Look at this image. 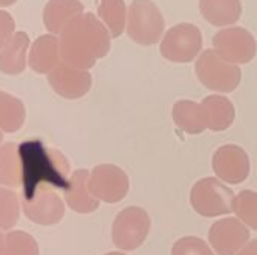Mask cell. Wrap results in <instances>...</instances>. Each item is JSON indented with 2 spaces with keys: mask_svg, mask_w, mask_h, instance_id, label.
Segmentation results:
<instances>
[{
  "mask_svg": "<svg viewBox=\"0 0 257 255\" xmlns=\"http://www.w3.org/2000/svg\"><path fill=\"white\" fill-rule=\"evenodd\" d=\"M111 35L92 12L75 17L59 36L62 63L87 71L110 51Z\"/></svg>",
  "mask_w": 257,
  "mask_h": 255,
  "instance_id": "1",
  "label": "cell"
},
{
  "mask_svg": "<svg viewBox=\"0 0 257 255\" xmlns=\"http://www.w3.org/2000/svg\"><path fill=\"white\" fill-rule=\"evenodd\" d=\"M21 162L23 201L32 198L39 185H53L65 192L71 188L68 180L69 165L65 156L44 146L39 140L21 143L18 146Z\"/></svg>",
  "mask_w": 257,
  "mask_h": 255,
  "instance_id": "2",
  "label": "cell"
},
{
  "mask_svg": "<svg viewBox=\"0 0 257 255\" xmlns=\"http://www.w3.org/2000/svg\"><path fill=\"white\" fill-rule=\"evenodd\" d=\"M164 18L152 0H133L128 11V36L145 47L154 45L164 32Z\"/></svg>",
  "mask_w": 257,
  "mask_h": 255,
  "instance_id": "3",
  "label": "cell"
},
{
  "mask_svg": "<svg viewBox=\"0 0 257 255\" xmlns=\"http://www.w3.org/2000/svg\"><path fill=\"white\" fill-rule=\"evenodd\" d=\"M196 74L200 83L214 92L230 93L241 83V68L223 60L214 50L200 54L196 63Z\"/></svg>",
  "mask_w": 257,
  "mask_h": 255,
  "instance_id": "4",
  "label": "cell"
},
{
  "mask_svg": "<svg viewBox=\"0 0 257 255\" xmlns=\"http://www.w3.org/2000/svg\"><path fill=\"white\" fill-rule=\"evenodd\" d=\"M233 191L214 177L197 180L190 195L193 209L205 218H215L233 212Z\"/></svg>",
  "mask_w": 257,
  "mask_h": 255,
  "instance_id": "5",
  "label": "cell"
},
{
  "mask_svg": "<svg viewBox=\"0 0 257 255\" xmlns=\"http://www.w3.org/2000/svg\"><path fill=\"white\" fill-rule=\"evenodd\" d=\"M202 45L203 38L200 29L190 23H181L164 35L160 53L169 62L188 63L199 56Z\"/></svg>",
  "mask_w": 257,
  "mask_h": 255,
  "instance_id": "6",
  "label": "cell"
},
{
  "mask_svg": "<svg viewBox=\"0 0 257 255\" xmlns=\"http://www.w3.org/2000/svg\"><path fill=\"white\" fill-rule=\"evenodd\" d=\"M151 230V218L142 207H126L117 213L111 227L113 243L122 251H134L143 245Z\"/></svg>",
  "mask_w": 257,
  "mask_h": 255,
  "instance_id": "7",
  "label": "cell"
},
{
  "mask_svg": "<svg viewBox=\"0 0 257 255\" xmlns=\"http://www.w3.org/2000/svg\"><path fill=\"white\" fill-rule=\"evenodd\" d=\"M128 189L130 179L126 173L113 164L96 165L89 176V191L96 200L110 204L119 203L126 197Z\"/></svg>",
  "mask_w": 257,
  "mask_h": 255,
  "instance_id": "8",
  "label": "cell"
},
{
  "mask_svg": "<svg viewBox=\"0 0 257 255\" xmlns=\"http://www.w3.org/2000/svg\"><path fill=\"white\" fill-rule=\"evenodd\" d=\"M214 51L226 62L248 63L254 59L257 44L254 36L244 27H232L220 30L214 39Z\"/></svg>",
  "mask_w": 257,
  "mask_h": 255,
  "instance_id": "9",
  "label": "cell"
},
{
  "mask_svg": "<svg viewBox=\"0 0 257 255\" xmlns=\"http://www.w3.org/2000/svg\"><path fill=\"white\" fill-rule=\"evenodd\" d=\"M23 210L32 222L39 225L59 224L65 216L62 198L48 185H39L32 198L23 201Z\"/></svg>",
  "mask_w": 257,
  "mask_h": 255,
  "instance_id": "10",
  "label": "cell"
},
{
  "mask_svg": "<svg viewBox=\"0 0 257 255\" xmlns=\"http://www.w3.org/2000/svg\"><path fill=\"white\" fill-rule=\"evenodd\" d=\"M212 168L223 182L239 185L250 174V158L247 152L236 144H226L215 150Z\"/></svg>",
  "mask_w": 257,
  "mask_h": 255,
  "instance_id": "11",
  "label": "cell"
},
{
  "mask_svg": "<svg viewBox=\"0 0 257 255\" xmlns=\"http://www.w3.org/2000/svg\"><path fill=\"white\" fill-rule=\"evenodd\" d=\"M208 239L218 255H233L250 240V230L236 218H224L212 224Z\"/></svg>",
  "mask_w": 257,
  "mask_h": 255,
  "instance_id": "12",
  "label": "cell"
},
{
  "mask_svg": "<svg viewBox=\"0 0 257 255\" xmlns=\"http://www.w3.org/2000/svg\"><path fill=\"white\" fill-rule=\"evenodd\" d=\"M48 83L59 96L66 99H78L90 90L92 75L87 71L60 63L48 74Z\"/></svg>",
  "mask_w": 257,
  "mask_h": 255,
  "instance_id": "13",
  "label": "cell"
},
{
  "mask_svg": "<svg viewBox=\"0 0 257 255\" xmlns=\"http://www.w3.org/2000/svg\"><path fill=\"white\" fill-rule=\"evenodd\" d=\"M62 63L59 38L54 35L39 36L30 48L29 66L36 74H50Z\"/></svg>",
  "mask_w": 257,
  "mask_h": 255,
  "instance_id": "14",
  "label": "cell"
},
{
  "mask_svg": "<svg viewBox=\"0 0 257 255\" xmlns=\"http://www.w3.org/2000/svg\"><path fill=\"white\" fill-rule=\"evenodd\" d=\"M83 11L84 5L80 0H48L42 14L44 26L53 35H60L68 23L81 15Z\"/></svg>",
  "mask_w": 257,
  "mask_h": 255,
  "instance_id": "15",
  "label": "cell"
},
{
  "mask_svg": "<svg viewBox=\"0 0 257 255\" xmlns=\"http://www.w3.org/2000/svg\"><path fill=\"white\" fill-rule=\"evenodd\" d=\"M89 171L77 170L71 177V188L65 192V201L77 213H92L99 207L96 200L89 191Z\"/></svg>",
  "mask_w": 257,
  "mask_h": 255,
  "instance_id": "16",
  "label": "cell"
},
{
  "mask_svg": "<svg viewBox=\"0 0 257 255\" xmlns=\"http://www.w3.org/2000/svg\"><path fill=\"white\" fill-rule=\"evenodd\" d=\"M200 104L205 110L208 129L220 132L229 129L233 125L236 113L230 99L221 95H211L206 96Z\"/></svg>",
  "mask_w": 257,
  "mask_h": 255,
  "instance_id": "17",
  "label": "cell"
},
{
  "mask_svg": "<svg viewBox=\"0 0 257 255\" xmlns=\"http://www.w3.org/2000/svg\"><path fill=\"white\" fill-rule=\"evenodd\" d=\"M30 45L29 35L17 32L0 51V71L8 75H18L26 69V57Z\"/></svg>",
  "mask_w": 257,
  "mask_h": 255,
  "instance_id": "18",
  "label": "cell"
},
{
  "mask_svg": "<svg viewBox=\"0 0 257 255\" xmlns=\"http://www.w3.org/2000/svg\"><path fill=\"white\" fill-rule=\"evenodd\" d=\"M199 8L203 18L215 27L235 24L242 14L239 0H200Z\"/></svg>",
  "mask_w": 257,
  "mask_h": 255,
  "instance_id": "19",
  "label": "cell"
},
{
  "mask_svg": "<svg viewBox=\"0 0 257 255\" xmlns=\"http://www.w3.org/2000/svg\"><path fill=\"white\" fill-rule=\"evenodd\" d=\"M172 117L176 126L187 134L197 135L208 129L206 116L202 104L193 101H178L173 105Z\"/></svg>",
  "mask_w": 257,
  "mask_h": 255,
  "instance_id": "20",
  "label": "cell"
},
{
  "mask_svg": "<svg viewBox=\"0 0 257 255\" xmlns=\"http://www.w3.org/2000/svg\"><path fill=\"white\" fill-rule=\"evenodd\" d=\"M26 120V108L23 101L0 90V131L17 132Z\"/></svg>",
  "mask_w": 257,
  "mask_h": 255,
  "instance_id": "21",
  "label": "cell"
},
{
  "mask_svg": "<svg viewBox=\"0 0 257 255\" xmlns=\"http://www.w3.org/2000/svg\"><path fill=\"white\" fill-rule=\"evenodd\" d=\"M0 185L18 188L21 185V162L17 143L0 147Z\"/></svg>",
  "mask_w": 257,
  "mask_h": 255,
  "instance_id": "22",
  "label": "cell"
},
{
  "mask_svg": "<svg viewBox=\"0 0 257 255\" xmlns=\"http://www.w3.org/2000/svg\"><path fill=\"white\" fill-rule=\"evenodd\" d=\"M98 15L110 32L111 38H119L125 30L126 6L123 0H96Z\"/></svg>",
  "mask_w": 257,
  "mask_h": 255,
  "instance_id": "23",
  "label": "cell"
},
{
  "mask_svg": "<svg viewBox=\"0 0 257 255\" xmlns=\"http://www.w3.org/2000/svg\"><path fill=\"white\" fill-rule=\"evenodd\" d=\"M233 212L241 222L257 230V192L251 189L241 191L233 198Z\"/></svg>",
  "mask_w": 257,
  "mask_h": 255,
  "instance_id": "24",
  "label": "cell"
},
{
  "mask_svg": "<svg viewBox=\"0 0 257 255\" xmlns=\"http://www.w3.org/2000/svg\"><path fill=\"white\" fill-rule=\"evenodd\" d=\"M2 255H39L36 240L24 231H11L5 236Z\"/></svg>",
  "mask_w": 257,
  "mask_h": 255,
  "instance_id": "25",
  "label": "cell"
},
{
  "mask_svg": "<svg viewBox=\"0 0 257 255\" xmlns=\"http://www.w3.org/2000/svg\"><path fill=\"white\" fill-rule=\"evenodd\" d=\"M20 216L18 195L6 188H0V230H11Z\"/></svg>",
  "mask_w": 257,
  "mask_h": 255,
  "instance_id": "26",
  "label": "cell"
},
{
  "mask_svg": "<svg viewBox=\"0 0 257 255\" xmlns=\"http://www.w3.org/2000/svg\"><path fill=\"white\" fill-rule=\"evenodd\" d=\"M172 255H215L209 245L196 236H185L179 239L173 248H172Z\"/></svg>",
  "mask_w": 257,
  "mask_h": 255,
  "instance_id": "27",
  "label": "cell"
},
{
  "mask_svg": "<svg viewBox=\"0 0 257 255\" xmlns=\"http://www.w3.org/2000/svg\"><path fill=\"white\" fill-rule=\"evenodd\" d=\"M14 32H15V21L12 15L0 9V51L12 39V36L15 35Z\"/></svg>",
  "mask_w": 257,
  "mask_h": 255,
  "instance_id": "28",
  "label": "cell"
},
{
  "mask_svg": "<svg viewBox=\"0 0 257 255\" xmlns=\"http://www.w3.org/2000/svg\"><path fill=\"white\" fill-rule=\"evenodd\" d=\"M236 255H257V239L248 242Z\"/></svg>",
  "mask_w": 257,
  "mask_h": 255,
  "instance_id": "29",
  "label": "cell"
},
{
  "mask_svg": "<svg viewBox=\"0 0 257 255\" xmlns=\"http://www.w3.org/2000/svg\"><path fill=\"white\" fill-rule=\"evenodd\" d=\"M17 0H0V6H11L14 5Z\"/></svg>",
  "mask_w": 257,
  "mask_h": 255,
  "instance_id": "30",
  "label": "cell"
},
{
  "mask_svg": "<svg viewBox=\"0 0 257 255\" xmlns=\"http://www.w3.org/2000/svg\"><path fill=\"white\" fill-rule=\"evenodd\" d=\"M3 248H5V236L0 233V255L3 252Z\"/></svg>",
  "mask_w": 257,
  "mask_h": 255,
  "instance_id": "31",
  "label": "cell"
},
{
  "mask_svg": "<svg viewBox=\"0 0 257 255\" xmlns=\"http://www.w3.org/2000/svg\"><path fill=\"white\" fill-rule=\"evenodd\" d=\"M105 255H126V254H122V252H108V254Z\"/></svg>",
  "mask_w": 257,
  "mask_h": 255,
  "instance_id": "32",
  "label": "cell"
},
{
  "mask_svg": "<svg viewBox=\"0 0 257 255\" xmlns=\"http://www.w3.org/2000/svg\"><path fill=\"white\" fill-rule=\"evenodd\" d=\"M2 141H3V134H2V131H0V144H2Z\"/></svg>",
  "mask_w": 257,
  "mask_h": 255,
  "instance_id": "33",
  "label": "cell"
}]
</instances>
